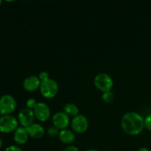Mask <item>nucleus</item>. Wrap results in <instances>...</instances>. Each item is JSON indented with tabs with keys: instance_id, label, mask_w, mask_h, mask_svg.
<instances>
[{
	"instance_id": "1",
	"label": "nucleus",
	"mask_w": 151,
	"mask_h": 151,
	"mask_svg": "<svg viewBox=\"0 0 151 151\" xmlns=\"http://www.w3.org/2000/svg\"><path fill=\"white\" fill-rule=\"evenodd\" d=\"M121 127L124 132L128 135H138L144 130V118L137 112H127L121 119Z\"/></svg>"
},
{
	"instance_id": "2",
	"label": "nucleus",
	"mask_w": 151,
	"mask_h": 151,
	"mask_svg": "<svg viewBox=\"0 0 151 151\" xmlns=\"http://www.w3.org/2000/svg\"><path fill=\"white\" fill-rule=\"evenodd\" d=\"M39 89L43 97L47 99H51L57 95L58 92V85L55 80L49 78L47 81L41 83Z\"/></svg>"
},
{
	"instance_id": "3",
	"label": "nucleus",
	"mask_w": 151,
	"mask_h": 151,
	"mask_svg": "<svg viewBox=\"0 0 151 151\" xmlns=\"http://www.w3.org/2000/svg\"><path fill=\"white\" fill-rule=\"evenodd\" d=\"M94 83L97 89L105 93L111 91L113 88L114 81L111 77L109 76L108 74L100 73L94 78Z\"/></svg>"
},
{
	"instance_id": "4",
	"label": "nucleus",
	"mask_w": 151,
	"mask_h": 151,
	"mask_svg": "<svg viewBox=\"0 0 151 151\" xmlns=\"http://www.w3.org/2000/svg\"><path fill=\"white\" fill-rule=\"evenodd\" d=\"M16 108V102L14 97L10 94H5L0 98V113L3 116L11 114Z\"/></svg>"
},
{
	"instance_id": "5",
	"label": "nucleus",
	"mask_w": 151,
	"mask_h": 151,
	"mask_svg": "<svg viewBox=\"0 0 151 151\" xmlns=\"http://www.w3.org/2000/svg\"><path fill=\"white\" fill-rule=\"evenodd\" d=\"M18 120L11 115L3 116L0 118V132L9 134L18 128Z\"/></svg>"
},
{
	"instance_id": "6",
	"label": "nucleus",
	"mask_w": 151,
	"mask_h": 151,
	"mask_svg": "<svg viewBox=\"0 0 151 151\" xmlns=\"http://www.w3.org/2000/svg\"><path fill=\"white\" fill-rule=\"evenodd\" d=\"M72 130L77 134H83L88 130V121L83 115L78 114L75 116L71 122Z\"/></svg>"
},
{
	"instance_id": "7",
	"label": "nucleus",
	"mask_w": 151,
	"mask_h": 151,
	"mask_svg": "<svg viewBox=\"0 0 151 151\" xmlns=\"http://www.w3.org/2000/svg\"><path fill=\"white\" fill-rule=\"evenodd\" d=\"M35 117L34 111L32 109H27V108L22 109L18 114L19 122H20L22 127H24V128H27V127L29 126L32 123H34L33 122Z\"/></svg>"
},
{
	"instance_id": "8",
	"label": "nucleus",
	"mask_w": 151,
	"mask_h": 151,
	"mask_svg": "<svg viewBox=\"0 0 151 151\" xmlns=\"http://www.w3.org/2000/svg\"><path fill=\"white\" fill-rule=\"evenodd\" d=\"M33 111L35 118L41 122H46L48 120L51 115L50 108L44 103H38Z\"/></svg>"
},
{
	"instance_id": "9",
	"label": "nucleus",
	"mask_w": 151,
	"mask_h": 151,
	"mask_svg": "<svg viewBox=\"0 0 151 151\" xmlns=\"http://www.w3.org/2000/svg\"><path fill=\"white\" fill-rule=\"evenodd\" d=\"M70 123L69 117L63 111H59L52 116V124L58 130L66 129Z\"/></svg>"
},
{
	"instance_id": "10",
	"label": "nucleus",
	"mask_w": 151,
	"mask_h": 151,
	"mask_svg": "<svg viewBox=\"0 0 151 151\" xmlns=\"http://www.w3.org/2000/svg\"><path fill=\"white\" fill-rule=\"evenodd\" d=\"M41 81H40L38 76H29L24 81L23 87L26 91L32 92V91H36L38 88H40Z\"/></svg>"
},
{
	"instance_id": "11",
	"label": "nucleus",
	"mask_w": 151,
	"mask_h": 151,
	"mask_svg": "<svg viewBox=\"0 0 151 151\" xmlns=\"http://www.w3.org/2000/svg\"><path fill=\"white\" fill-rule=\"evenodd\" d=\"M27 131L30 137L33 139H40L44 135L45 131L42 125L38 123H32L26 128Z\"/></svg>"
},
{
	"instance_id": "12",
	"label": "nucleus",
	"mask_w": 151,
	"mask_h": 151,
	"mask_svg": "<svg viewBox=\"0 0 151 151\" xmlns=\"http://www.w3.org/2000/svg\"><path fill=\"white\" fill-rule=\"evenodd\" d=\"M29 134L24 127H18L17 129L14 131V141L19 145L26 144L28 140Z\"/></svg>"
},
{
	"instance_id": "13",
	"label": "nucleus",
	"mask_w": 151,
	"mask_h": 151,
	"mask_svg": "<svg viewBox=\"0 0 151 151\" xmlns=\"http://www.w3.org/2000/svg\"><path fill=\"white\" fill-rule=\"evenodd\" d=\"M58 137L60 142L64 143V144L71 145L75 141V134L69 129H64L60 131Z\"/></svg>"
},
{
	"instance_id": "14",
	"label": "nucleus",
	"mask_w": 151,
	"mask_h": 151,
	"mask_svg": "<svg viewBox=\"0 0 151 151\" xmlns=\"http://www.w3.org/2000/svg\"><path fill=\"white\" fill-rule=\"evenodd\" d=\"M63 112L67 115L68 116H78L79 114V109L78 106L74 103H67L63 107Z\"/></svg>"
},
{
	"instance_id": "15",
	"label": "nucleus",
	"mask_w": 151,
	"mask_h": 151,
	"mask_svg": "<svg viewBox=\"0 0 151 151\" xmlns=\"http://www.w3.org/2000/svg\"><path fill=\"white\" fill-rule=\"evenodd\" d=\"M102 98L103 100L106 103H111L114 101V94H113V92L111 91H108V92L103 93V95H102Z\"/></svg>"
},
{
	"instance_id": "16",
	"label": "nucleus",
	"mask_w": 151,
	"mask_h": 151,
	"mask_svg": "<svg viewBox=\"0 0 151 151\" xmlns=\"http://www.w3.org/2000/svg\"><path fill=\"white\" fill-rule=\"evenodd\" d=\"M59 133H60L59 130L56 127H55L54 125L50 127V128H48V130H47V134H48V135L51 137H57V136L59 135Z\"/></svg>"
},
{
	"instance_id": "17",
	"label": "nucleus",
	"mask_w": 151,
	"mask_h": 151,
	"mask_svg": "<svg viewBox=\"0 0 151 151\" xmlns=\"http://www.w3.org/2000/svg\"><path fill=\"white\" fill-rule=\"evenodd\" d=\"M38 103L36 102V100L34 98H29L27 100L26 103V106L27 109H34L35 108V106H37Z\"/></svg>"
},
{
	"instance_id": "18",
	"label": "nucleus",
	"mask_w": 151,
	"mask_h": 151,
	"mask_svg": "<svg viewBox=\"0 0 151 151\" xmlns=\"http://www.w3.org/2000/svg\"><path fill=\"white\" fill-rule=\"evenodd\" d=\"M145 121V128H147L148 131H151V114L147 115L144 119Z\"/></svg>"
},
{
	"instance_id": "19",
	"label": "nucleus",
	"mask_w": 151,
	"mask_h": 151,
	"mask_svg": "<svg viewBox=\"0 0 151 151\" xmlns=\"http://www.w3.org/2000/svg\"><path fill=\"white\" fill-rule=\"evenodd\" d=\"M38 78H39L40 81L42 82V81H47V80H48L49 78H50V76H49V74L47 73V72H41V73L39 74V75H38Z\"/></svg>"
},
{
	"instance_id": "20",
	"label": "nucleus",
	"mask_w": 151,
	"mask_h": 151,
	"mask_svg": "<svg viewBox=\"0 0 151 151\" xmlns=\"http://www.w3.org/2000/svg\"><path fill=\"white\" fill-rule=\"evenodd\" d=\"M4 151H23V150H22V149L21 148V147H18V146L11 145L7 147Z\"/></svg>"
},
{
	"instance_id": "21",
	"label": "nucleus",
	"mask_w": 151,
	"mask_h": 151,
	"mask_svg": "<svg viewBox=\"0 0 151 151\" xmlns=\"http://www.w3.org/2000/svg\"><path fill=\"white\" fill-rule=\"evenodd\" d=\"M63 151H79V149H78L76 146L70 145L66 147Z\"/></svg>"
},
{
	"instance_id": "22",
	"label": "nucleus",
	"mask_w": 151,
	"mask_h": 151,
	"mask_svg": "<svg viewBox=\"0 0 151 151\" xmlns=\"http://www.w3.org/2000/svg\"><path fill=\"white\" fill-rule=\"evenodd\" d=\"M137 151H150V150H149L148 148H147V147H141V148L139 149Z\"/></svg>"
},
{
	"instance_id": "23",
	"label": "nucleus",
	"mask_w": 151,
	"mask_h": 151,
	"mask_svg": "<svg viewBox=\"0 0 151 151\" xmlns=\"http://www.w3.org/2000/svg\"><path fill=\"white\" fill-rule=\"evenodd\" d=\"M1 146H2V140H1V138H0V149H1Z\"/></svg>"
},
{
	"instance_id": "24",
	"label": "nucleus",
	"mask_w": 151,
	"mask_h": 151,
	"mask_svg": "<svg viewBox=\"0 0 151 151\" xmlns=\"http://www.w3.org/2000/svg\"><path fill=\"white\" fill-rule=\"evenodd\" d=\"M86 151H99V150H94V149H89V150H87Z\"/></svg>"
},
{
	"instance_id": "25",
	"label": "nucleus",
	"mask_w": 151,
	"mask_h": 151,
	"mask_svg": "<svg viewBox=\"0 0 151 151\" xmlns=\"http://www.w3.org/2000/svg\"><path fill=\"white\" fill-rule=\"evenodd\" d=\"M1 3H2V1H1V0H0V7H1Z\"/></svg>"
},
{
	"instance_id": "26",
	"label": "nucleus",
	"mask_w": 151,
	"mask_h": 151,
	"mask_svg": "<svg viewBox=\"0 0 151 151\" xmlns=\"http://www.w3.org/2000/svg\"><path fill=\"white\" fill-rule=\"evenodd\" d=\"M0 118H1V113H0Z\"/></svg>"
}]
</instances>
